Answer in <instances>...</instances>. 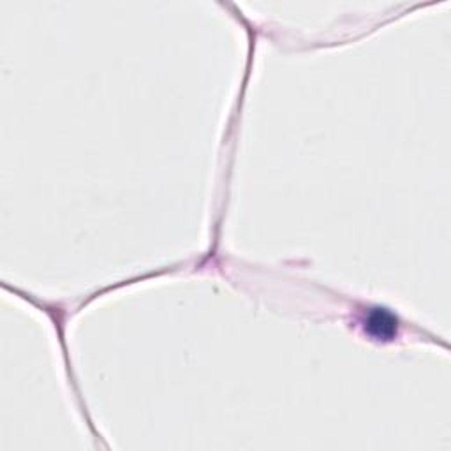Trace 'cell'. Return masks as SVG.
I'll list each match as a JSON object with an SVG mask.
<instances>
[{"instance_id":"cell-1","label":"cell","mask_w":451,"mask_h":451,"mask_svg":"<svg viewBox=\"0 0 451 451\" xmlns=\"http://www.w3.org/2000/svg\"><path fill=\"white\" fill-rule=\"evenodd\" d=\"M369 328L372 329V334L375 337L388 338L397 332V321L384 310H375L372 316H370Z\"/></svg>"}]
</instances>
